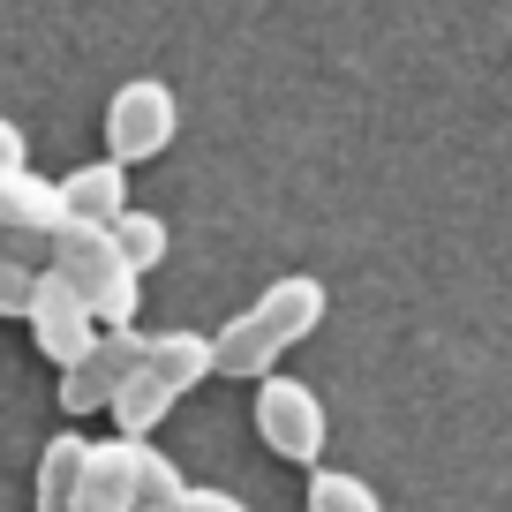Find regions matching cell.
I'll use <instances>...</instances> for the list:
<instances>
[{"label":"cell","mask_w":512,"mask_h":512,"mask_svg":"<svg viewBox=\"0 0 512 512\" xmlns=\"http://www.w3.org/2000/svg\"><path fill=\"white\" fill-rule=\"evenodd\" d=\"M324 309H332L324 279H309V272L272 279V287L226 324V332H211V347H219V377H272L279 354L302 347V339L324 324Z\"/></svg>","instance_id":"obj_1"},{"label":"cell","mask_w":512,"mask_h":512,"mask_svg":"<svg viewBox=\"0 0 512 512\" xmlns=\"http://www.w3.org/2000/svg\"><path fill=\"white\" fill-rule=\"evenodd\" d=\"M204 377H219V347H211L204 332H159L144 347V362H136V377L121 384V400H113V430L151 437L174 415V400H189Z\"/></svg>","instance_id":"obj_2"},{"label":"cell","mask_w":512,"mask_h":512,"mask_svg":"<svg viewBox=\"0 0 512 512\" xmlns=\"http://www.w3.org/2000/svg\"><path fill=\"white\" fill-rule=\"evenodd\" d=\"M53 272L76 279V294L106 324H136V309H144V272L128 264V249L113 241V226L61 219V226H53Z\"/></svg>","instance_id":"obj_3"},{"label":"cell","mask_w":512,"mask_h":512,"mask_svg":"<svg viewBox=\"0 0 512 512\" xmlns=\"http://www.w3.org/2000/svg\"><path fill=\"white\" fill-rule=\"evenodd\" d=\"M174 128H181V106H174V91H166L159 76H128L121 91L106 98V151L128 159V166L174 151Z\"/></svg>","instance_id":"obj_4"},{"label":"cell","mask_w":512,"mask_h":512,"mask_svg":"<svg viewBox=\"0 0 512 512\" xmlns=\"http://www.w3.org/2000/svg\"><path fill=\"white\" fill-rule=\"evenodd\" d=\"M256 437L279 452V460H294V467H317L324 460V400L309 392L302 377H256Z\"/></svg>","instance_id":"obj_5"},{"label":"cell","mask_w":512,"mask_h":512,"mask_svg":"<svg viewBox=\"0 0 512 512\" xmlns=\"http://www.w3.org/2000/svg\"><path fill=\"white\" fill-rule=\"evenodd\" d=\"M144 347H151V339L136 332V324H106V332L61 369V407H68V415H98V407H113V400H121V384L136 377V362H144Z\"/></svg>","instance_id":"obj_6"},{"label":"cell","mask_w":512,"mask_h":512,"mask_svg":"<svg viewBox=\"0 0 512 512\" xmlns=\"http://www.w3.org/2000/svg\"><path fill=\"white\" fill-rule=\"evenodd\" d=\"M23 324H31V339H38V354H46L53 369H68L83 347H91L98 332H106V317H98L91 302L76 294V279L68 272H38V287H31V309H23Z\"/></svg>","instance_id":"obj_7"},{"label":"cell","mask_w":512,"mask_h":512,"mask_svg":"<svg viewBox=\"0 0 512 512\" xmlns=\"http://www.w3.org/2000/svg\"><path fill=\"white\" fill-rule=\"evenodd\" d=\"M61 219H68L61 181L31 174V166H0V234L8 241H53Z\"/></svg>","instance_id":"obj_8"},{"label":"cell","mask_w":512,"mask_h":512,"mask_svg":"<svg viewBox=\"0 0 512 512\" xmlns=\"http://www.w3.org/2000/svg\"><path fill=\"white\" fill-rule=\"evenodd\" d=\"M136 445H144V437H106V445H91L76 512H136Z\"/></svg>","instance_id":"obj_9"},{"label":"cell","mask_w":512,"mask_h":512,"mask_svg":"<svg viewBox=\"0 0 512 512\" xmlns=\"http://www.w3.org/2000/svg\"><path fill=\"white\" fill-rule=\"evenodd\" d=\"M61 196H68V219H91V226H113L128 211V159H91L76 174H61Z\"/></svg>","instance_id":"obj_10"},{"label":"cell","mask_w":512,"mask_h":512,"mask_svg":"<svg viewBox=\"0 0 512 512\" xmlns=\"http://www.w3.org/2000/svg\"><path fill=\"white\" fill-rule=\"evenodd\" d=\"M83 467H91V437L53 430V445L38 452V512H76V497H83Z\"/></svg>","instance_id":"obj_11"},{"label":"cell","mask_w":512,"mask_h":512,"mask_svg":"<svg viewBox=\"0 0 512 512\" xmlns=\"http://www.w3.org/2000/svg\"><path fill=\"white\" fill-rule=\"evenodd\" d=\"M113 241L128 249V264H136V272H159L166 256H174V226H166L159 211H136V204L113 219Z\"/></svg>","instance_id":"obj_12"},{"label":"cell","mask_w":512,"mask_h":512,"mask_svg":"<svg viewBox=\"0 0 512 512\" xmlns=\"http://www.w3.org/2000/svg\"><path fill=\"white\" fill-rule=\"evenodd\" d=\"M181 497H189L181 467L144 437V445H136V512H181Z\"/></svg>","instance_id":"obj_13"},{"label":"cell","mask_w":512,"mask_h":512,"mask_svg":"<svg viewBox=\"0 0 512 512\" xmlns=\"http://www.w3.org/2000/svg\"><path fill=\"white\" fill-rule=\"evenodd\" d=\"M309 512H384V505H377V490H369L362 475L317 467V475H309Z\"/></svg>","instance_id":"obj_14"},{"label":"cell","mask_w":512,"mask_h":512,"mask_svg":"<svg viewBox=\"0 0 512 512\" xmlns=\"http://www.w3.org/2000/svg\"><path fill=\"white\" fill-rule=\"evenodd\" d=\"M31 287H38V272L8 249V234H0V317H23V309H31Z\"/></svg>","instance_id":"obj_15"},{"label":"cell","mask_w":512,"mask_h":512,"mask_svg":"<svg viewBox=\"0 0 512 512\" xmlns=\"http://www.w3.org/2000/svg\"><path fill=\"white\" fill-rule=\"evenodd\" d=\"M181 512H249V505H241L234 490H189V497H181Z\"/></svg>","instance_id":"obj_16"},{"label":"cell","mask_w":512,"mask_h":512,"mask_svg":"<svg viewBox=\"0 0 512 512\" xmlns=\"http://www.w3.org/2000/svg\"><path fill=\"white\" fill-rule=\"evenodd\" d=\"M0 166H31V144H23L16 121H0Z\"/></svg>","instance_id":"obj_17"}]
</instances>
